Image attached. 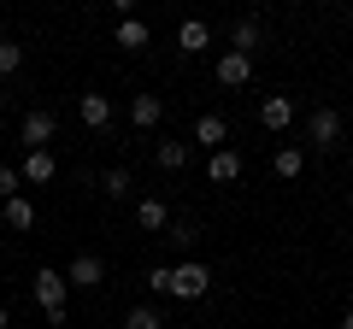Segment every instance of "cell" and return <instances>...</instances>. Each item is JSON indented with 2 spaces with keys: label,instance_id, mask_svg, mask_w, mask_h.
Instances as JSON below:
<instances>
[{
  "label": "cell",
  "instance_id": "21",
  "mask_svg": "<svg viewBox=\"0 0 353 329\" xmlns=\"http://www.w3.org/2000/svg\"><path fill=\"white\" fill-rule=\"evenodd\" d=\"M124 329H165V317L153 312V306H130V312H124Z\"/></svg>",
  "mask_w": 353,
  "mask_h": 329
},
{
  "label": "cell",
  "instance_id": "13",
  "mask_svg": "<svg viewBox=\"0 0 353 329\" xmlns=\"http://www.w3.org/2000/svg\"><path fill=\"white\" fill-rule=\"evenodd\" d=\"M189 159H194L189 141H153V164H159V171H183Z\"/></svg>",
  "mask_w": 353,
  "mask_h": 329
},
{
  "label": "cell",
  "instance_id": "24",
  "mask_svg": "<svg viewBox=\"0 0 353 329\" xmlns=\"http://www.w3.org/2000/svg\"><path fill=\"white\" fill-rule=\"evenodd\" d=\"M165 235H171V241H194L201 229H194V217H171V229H165Z\"/></svg>",
  "mask_w": 353,
  "mask_h": 329
},
{
  "label": "cell",
  "instance_id": "23",
  "mask_svg": "<svg viewBox=\"0 0 353 329\" xmlns=\"http://www.w3.org/2000/svg\"><path fill=\"white\" fill-rule=\"evenodd\" d=\"M12 194H24V177H18L12 164H0V200H12Z\"/></svg>",
  "mask_w": 353,
  "mask_h": 329
},
{
  "label": "cell",
  "instance_id": "27",
  "mask_svg": "<svg viewBox=\"0 0 353 329\" xmlns=\"http://www.w3.org/2000/svg\"><path fill=\"white\" fill-rule=\"evenodd\" d=\"M341 329H353V312H341Z\"/></svg>",
  "mask_w": 353,
  "mask_h": 329
},
{
  "label": "cell",
  "instance_id": "15",
  "mask_svg": "<svg viewBox=\"0 0 353 329\" xmlns=\"http://www.w3.org/2000/svg\"><path fill=\"white\" fill-rule=\"evenodd\" d=\"M206 177H212V182H236L241 177V153L236 147H218L212 159H206Z\"/></svg>",
  "mask_w": 353,
  "mask_h": 329
},
{
  "label": "cell",
  "instance_id": "18",
  "mask_svg": "<svg viewBox=\"0 0 353 329\" xmlns=\"http://www.w3.org/2000/svg\"><path fill=\"white\" fill-rule=\"evenodd\" d=\"M271 171H277L283 182H294L306 171V147H277V159H271Z\"/></svg>",
  "mask_w": 353,
  "mask_h": 329
},
{
  "label": "cell",
  "instance_id": "22",
  "mask_svg": "<svg viewBox=\"0 0 353 329\" xmlns=\"http://www.w3.org/2000/svg\"><path fill=\"white\" fill-rule=\"evenodd\" d=\"M18 65H24V47L18 41H0V76H12Z\"/></svg>",
  "mask_w": 353,
  "mask_h": 329
},
{
  "label": "cell",
  "instance_id": "5",
  "mask_svg": "<svg viewBox=\"0 0 353 329\" xmlns=\"http://www.w3.org/2000/svg\"><path fill=\"white\" fill-rule=\"evenodd\" d=\"M65 282H71V288H101L106 282V259L101 253H77L71 270H65Z\"/></svg>",
  "mask_w": 353,
  "mask_h": 329
},
{
  "label": "cell",
  "instance_id": "2",
  "mask_svg": "<svg viewBox=\"0 0 353 329\" xmlns=\"http://www.w3.org/2000/svg\"><path fill=\"white\" fill-rule=\"evenodd\" d=\"M341 129H347V124H341L336 106H318V112L306 118V147H312V153H336L341 147Z\"/></svg>",
  "mask_w": 353,
  "mask_h": 329
},
{
  "label": "cell",
  "instance_id": "4",
  "mask_svg": "<svg viewBox=\"0 0 353 329\" xmlns=\"http://www.w3.org/2000/svg\"><path fill=\"white\" fill-rule=\"evenodd\" d=\"M206 288H212V270H206L201 259L171 265V300H206Z\"/></svg>",
  "mask_w": 353,
  "mask_h": 329
},
{
  "label": "cell",
  "instance_id": "3",
  "mask_svg": "<svg viewBox=\"0 0 353 329\" xmlns=\"http://www.w3.org/2000/svg\"><path fill=\"white\" fill-rule=\"evenodd\" d=\"M53 136H59V118H53L48 106H30V112H24V124H18V141H24V153L53 147Z\"/></svg>",
  "mask_w": 353,
  "mask_h": 329
},
{
  "label": "cell",
  "instance_id": "17",
  "mask_svg": "<svg viewBox=\"0 0 353 329\" xmlns=\"http://www.w3.org/2000/svg\"><path fill=\"white\" fill-rule=\"evenodd\" d=\"M176 47H183V53H201V47H212V30H206L201 18H183V24H176Z\"/></svg>",
  "mask_w": 353,
  "mask_h": 329
},
{
  "label": "cell",
  "instance_id": "16",
  "mask_svg": "<svg viewBox=\"0 0 353 329\" xmlns=\"http://www.w3.org/2000/svg\"><path fill=\"white\" fill-rule=\"evenodd\" d=\"M136 224L159 235V229H171V206H165V200H153V194H148V200H136Z\"/></svg>",
  "mask_w": 353,
  "mask_h": 329
},
{
  "label": "cell",
  "instance_id": "8",
  "mask_svg": "<svg viewBox=\"0 0 353 329\" xmlns=\"http://www.w3.org/2000/svg\"><path fill=\"white\" fill-rule=\"evenodd\" d=\"M77 118H83V129H94V136H101V129H112V100L88 89L83 100H77Z\"/></svg>",
  "mask_w": 353,
  "mask_h": 329
},
{
  "label": "cell",
  "instance_id": "11",
  "mask_svg": "<svg viewBox=\"0 0 353 329\" xmlns=\"http://www.w3.org/2000/svg\"><path fill=\"white\" fill-rule=\"evenodd\" d=\"M24 182H53L59 177V159H53V147H41V153H24V171H18Z\"/></svg>",
  "mask_w": 353,
  "mask_h": 329
},
{
  "label": "cell",
  "instance_id": "26",
  "mask_svg": "<svg viewBox=\"0 0 353 329\" xmlns=\"http://www.w3.org/2000/svg\"><path fill=\"white\" fill-rule=\"evenodd\" d=\"M0 329H12V312H6V306H0Z\"/></svg>",
  "mask_w": 353,
  "mask_h": 329
},
{
  "label": "cell",
  "instance_id": "20",
  "mask_svg": "<svg viewBox=\"0 0 353 329\" xmlns=\"http://www.w3.org/2000/svg\"><path fill=\"white\" fill-rule=\"evenodd\" d=\"M101 189H106V200H130V194H136V182H130L124 164H112V171L101 177Z\"/></svg>",
  "mask_w": 353,
  "mask_h": 329
},
{
  "label": "cell",
  "instance_id": "19",
  "mask_svg": "<svg viewBox=\"0 0 353 329\" xmlns=\"http://www.w3.org/2000/svg\"><path fill=\"white\" fill-rule=\"evenodd\" d=\"M259 47V24H253V18H236V24H230V53H253Z\"/></svg>",
  "mask_w": 353,
  "mask_h": 329
},
{
  "label": "cell",
  "instance_id": "12",
  "mask_svg": "<svg viewBox=\"0 0 353 329\" xmlns=\"http://www.w3.org/2000/svg\"><path fill=\"white\" fill-rule=\"evenodd\" d=\"M159 118H165L159 94H136V100H130V124H136V129H159Z\"/></svg>",
  "mask_w": 353,
  "mask_h": 329
},
{
  "label": "cell",
  "instance_id": "9",
  "mask_svg": "<svg viewBox=\"0 0 353 329\" xmlns=\"http://www.w3.org/2000/svg\"><path fill=\"white\" fill-rule=\"evenodd\" d=\"M259 124L265 129H289L294 124V100H289V94H265V100H259Z\"/></svg>",
  "mask_w": 353,
  "mask_h": 329
},
{
  "label": "cell",
  "instance_id": "14",
  "mask_svg": "<svg viewBox=\"0 0 353 329\" xmlns=\"http://www.w3.org/2000/svg\"><path fill=\"white\" fill-rule=\"evenodd\" d=\"M0 217H6V229H18V235H24V229H36V206H30L24 194H12V200H0Z\"/></svg>",
  "mask_w": 353,
  "mask_h": 329
},
{
  "label": "cell",
  "instance_id": "7",
  "mask_svg": "<svg viewBox=\"0 0 353 329\" xmlns=\"http://www.w3.org/2000/svg\"><path fill=\"white\" fill-rule=\"evenodd\" d=\"M248 76H253V53H218V83L224 89H248Z\"/></svg>",
  "mask_w": 353,
  "mask_h": 329
},
{
  "label": "cell",
  "instance_id": "1",
  "mask_svg": "<svg viewBox=\"0 0 353 329\" xmlns=\"http://www.w3.org/2000/svg\"><path fill=\"white\" fill-rule=\"evenodd\" d=\"M30 294H36V306H41V317H48L53 329H65V312H71V282H65V270H53V265H41L36 277H30Z\"/></svg>",
  "mask_w": 353,
  "mask_h": 329
},
{
  "label": "cell",
  "instance_id": "10",
  "mask_svg": "<svg viewBox=\"0 0 353 329\" xmlns=\"http://www.w3.org/2000/svg\"><path fill=\"white\" fill-rule=\"evenodd\" d=\"M153 41V30L141 24V18H118V30H112V47H124V53H141Z\"/></svg>",
  "mask_w": 353,
  "mask_h": 329
},
{
  "label": "cell",
  "instance_id": "25",
  "mask_svg": "<svg viewBox=\"0 0 353 329\" xmlns=\"http://www.w3.org/2000/svg\"><path fill=\"white\" fill-rule=\"evenodd\" d=\"M148 288H153V294H171V265H153V270H148Z\"/></svg>",
  "mask_w": 353,
  "mask_h": 329
},
{
  "label": "cell",
  "instance_id": "6",
  "mask_svg": "<svg viewBox=\"0 0 353 329\" xmlns=\"http://www.w3.org/2000/svg\"><path fill=\"white\" fill-rule=\"evenodd\" d=\"M224 141H230V124H224L218 112H201V118H194V136H189V147H206V153H218Z\"/></svg>",
  "mask_w": 353,
  "mask_h": 329
}]
</instances>
